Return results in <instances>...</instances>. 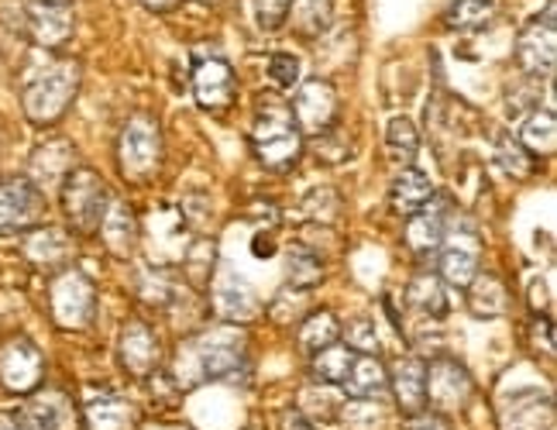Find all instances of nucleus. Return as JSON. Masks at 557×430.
Instances as JSON below:
<instances>
[{"label": "nucleus", "mask_w": 557, "mask_h": 430, "mask_svg": "<svg viewBox=\"0 0 557 430\" xmlns=\"http://www.w3.org/2000/svg\"><path fill=\"white\" fill-rule=\"evenodd\" d=\"M76 169V145L62 135L41 138L28 156V180L46 193L52 186H62V180Z\"/></svg>", "instance_id": "dca6fc26"}, {"label": "nucleus", "mask_w": 557, "mask_h": 430, "mask_svg": "<svg viewBox=\"0 0 557 430\" xmlns=\"http://www.w3.org/2000/svg\"><path fill=\"white\" fill-rule=\"evenodd\" d=\"M293 0H255V17H259L262 32H278L289 17Z\"/></svg>", "instance_id": "79ce46f5"}, {"label": "nucleus", "mask_w": 557, "mask_h": 430, "mask_svg": "<svg viewBox=\"0 0 557 430\" xmlns=\"http://www.w3.org/2000/svg\"><path fill=\"white\" fill-rule=\"evenodd\" d=\"M197 4H218V0H197Z\"/></svg>", "instance_id": "09e8293b"}, {"label": "nucleus", "mask_w": 557, "mask_h": 430, "mask_svg": "<svg viewBox=\"0 0 557 430\" xmlns=\"http://www.w3.org/2000/svg\"><path fill=\"white\" fill-rule=\"evenodd\" d=\"M471 393H475V382L458 358L437 355L434 361H426V410L444 417L465 410Z\"/></svg>", "instance_id": "9b49d317"}, {"label": "nucleus", "mask_w": 557, "mask_h": 430, "mask_svg": "<svg viewBox=\"0 0 557 430\" xmlns=\"http://www.w3.org/2000/svg\"><path fill=\"white\" fill-rule=\"evenodd\" d=\"M141 4L148 8V11H156V14H169V11H176L183 0H141Z\"/></svg>", "instance_id": "49530a36"}, {"label": "nucleus", "mask_w": 557, "mask_h": 430, "mask_svg": "<svg viewBox=\"0 0 557 430\" xmlns=\"http://www.w3.org/2000/svg\"><path fill=\"white\" fill-rule=\"evenodd\" d=\"M283 430H317V423L299 410V406H289V410H283Z\"/></svg>", "instance_id": "a18cd8bd"}, {"label": "nucleus", "mask_w": 557, "mask_h": 430, "mask_svg": "<svg viewBox=\"0 0 557 430\" xmlns=\"http://www.w3.org/2000/svg\"><path fill=\"white\" fill-rule=\"evenodd\" d=\"M385 152H389V159L399 165H413V159L420 152V132L410 118H393L385 124Z\"/></svg>", "instance_id": "e433bc0d"}, {"label": "nucleus", "mask_w": 557, "mask_h": 430, "mask_svg": "<svg viewBox=\"0 0 557 430\" xmlns=\"http://www.w3.org/2000/svg\"><path fill=\"white\" fill-rule=\"evenodd\" d=\"M21 255L28 258V262L38 269V272H62L70 269V258H73V238L70 231L62 228H32L25 231V238H21Z\"/></svg>", "instance_id": "f3484780"}, {"label": "nucleus", "mask_w": 557, "mask_h": 430, "mask_svg": "<svg viewBox=\"0 0 557 430\" xmlns=\"http://www.w3.org/2000/svg\"><path fill=\"white\" fill-rule=\"evenodd\" d=\"M111 200L114 197H111V189H107L103 176L90 165H76L59 186V207H62V213H66L70 228L76 234H83V238L97 234Z\"/></svg>", "instance_id": "39448f33"}, {"label": "nucleus", "mask_w": 557, "mask_h": 430, "mask_svg": "<svg viewBox=\"0 0 557 430\" xmlns=\"http://www.w3.org/2000/svg\"><path fill=\"white\" fill-rule=\"evenodd\" d=\"M269 103L259 107V114L251 121V152L265 169H289L304 156V135L289 114V103H278L272 97H265Z\"/></svg>", "instance_id": "7ed1b4c3"}, {"label": "nucleus", "mask_w": 557, "mask_h": 430, "mask_svg": "<svg viewBox=\"0 0 557 430\" xmlns=\"http://www.w3.org/2000/svg\"><path fill=\"white\" fill-rule=\"evenodd\" d=\"M138 293L148 307H156V310H165L169 304L176 299V283H173V275H169L165 269H145L141 272V283H138Z\"/></svg>", "instance_id": "4c0bfd02"}, {"label": "nucleus", "mask_w": 557, "mask_h": 430, "mask_svg": "<svg viewBox=\"0 0 557 430\" xmlns=\"http://www.w3.org/2000/svg\"><path fill=\"white\" fill-rule=\"evenodd\" d=\"M213 266H218V242L213 238H197L183 255V275L197 293L210 290Z\"/></svg>", "instance_id": "473e14b6"}, {"label": "nucleus", "mask_w": 557, "mask_h": 430, "mask_svg": "<svg viewBox=\"0 0 557 430\" xmlns=\"http://www.w3.org/2000/svg\"><path fill=\"white\" fill-rule=\"evenodd\" d=\"M46 382V355L32 337H11L0 348V385L14 396H32Z\"/></svg>", "instance_id": "f8f14e48"}, {"label": "nucleus", "mask_w": 557, "mask_h": 430, "mask_svg": "<svg viewBox=\"0 0 557 430\" xmlns=\"http://www.w3.org/2000/svg\"><path fill=\"white\" fill-rule=\"evenodd\" d=\"M87 430H135L138 427V410L121 396H97L83 410Z\"/></svg>", "instance_id": "bb28decb"}, {"label": "nucleus", "mask_w": 557, "mask_h": 430, "mask_svg": "<svg viewBox=\"0 0 557 430\" xmlns=\"http://www.w3.org/2000/svg\"><path fill=\"white\" fill-rule=\"evenodd\" d=\"M248 430H262V427H259V423H251V427H248Z\"/></svg>", "instance_id": "8fccbe9b"}, {"label": "nucleus", "mask_w": 557, "mask_h": 430, "mask_svg": "<svg viewBox=\"0 0 557 430\" xmlns=\"http://www.w3.org/2000/svg\"><path fill=\"white\" fill-rule=\"evenodd\" d=\"M313 156H317L320 162H327V165H341V162H348V159H351V142H348V135L334 124L331 132H324V135H317V138H313Z\"/></svg>", "instance_id": "58836bf2"}, {"label": "nucleus", "mask_w": 557, "mask_h": 430, "mask_svg": "<svg viewBox=\"0 0 557 430\" xmlns=\"http://www.w3.org/2000/svg\"><path fill=\"white\" fill-rule=\"evenodd\" d=\"M437 255H441V279H444V283L458 286V290H468L471 279L479 275V262H482L479 228L471 224L468 218H461L458 210H451Z\"/></svg>", "instance_id": "0eeeda50"}, {"label": "nucleus", "mask_w": 557, "mask_h": 430, "mask_svg": "<svg viewBox=\"0 0 557 430\" xmlns=\"http://www.w3.org/2000/svg\"><path fill=\"white\" fill-rule=\"evenodd\" d=\"M520 73L533 79H550L554 76V59H557V21H554V0L544 14L530 17L517 35V49H512Z\"/></svg>", "instance_id": "6e6552de"}, {"label": "nucleus", "mask_w": 557, "mask_h": 430, "mask_svg": "<svg viewBox=\"0 0 557 430\" xmlns=\"http://www.w3.org/2000/svg\"><path fill=\"white\" fill-rule=\"evenodd\" d=\"M180 352V376H173L176 385L189 390L197 382H234L238 376H248V341L234 324H221L213 331H203L189 337Z\"/></svg>", "instance_id": "f257e3e1"}, {"label": "nucleus", "mask_w": 557, "mask_h": 430, "mask_svg": "<svg viewBox=\"0 0 557 430\" xmlns=\"http://www.w3.org/2000/svg\"><path fill=\"white\" fill-rule=\"evenodd\" d=\"M451 200L447 197H434L420 213L406 218V245L417 258H431L441 251L444 231H447V218H451Z\"/></svg>", "instance_id": "a211bd4d"}, {"label": "nucleus", "mask_w": 557, "mask_h": 430, "mask_svg": "<svg viewBox=\"0 0 557 430\" xmlns=\"http://www.w3.org/2000/svg\"><path fill=\"white\" fill-rule=\"evenodd\" d=\"M345 334V344L355 355H379V331H375V320L369 317H355L348 320V328L341 331Z\"/></svg>", "instance_id": "ea45409f"}, {"label": "nucleus", "mask_w": 557, "mask_h": 430, "mask_svg": "<svg viewBox=\"0 0 557 430\" xmlns=\"http://www.w3.org/2000/svg\"><path fill=\"white\" fill-rule=\"evenodd\" d=\"M213 307H218V317L224 320V324H248V320L262 310L255 290L234 272L221 275L218 290H213Z\"/></svg>", "instance_id": "4be33fe9"}, {"label": "nucleus", "mask_w": 557, "mask_h": 430, "mask_svg": "<svg viewBox=\"0 0 557 430\" xmlns=\"http://www.w3.org/2000/svg\"><path fill=\"white\" fill-rule=\"evenodd\" d=\"M351 361H355V352L348 348L345 341H334L327 348H320L310 361V376L313 382H324V385H341L351 372Z\"/></svg>", "instance_id": "2f4dec72"}, {"label": "nucleus", "mask_w": 557, "mask_h": 430, "mask_svg": "<svg viewBox=\"0 0 557 430\" xmlns=\"http://www.w3.org/2000/svg\"><path fill=\"white\" fill-rule=\"evenodd\" d=\"M289 114H293L304 138H317V135L331 132L341 118V100H337L334 83L324 76H313L307 83H299L296 97L289 100Z\"/></svg>", "instance_id": "1a4fd4ad"}, {"label": "nucleus", "mask_w": 557, "mask_h": 430, "mask_svg": "<svg viewBox=\"0 0 557 430\" xmlns=\"http://www.w3.org/2000/svg\"><path fill=\"white\" fill-rule=\"evenodd\" d=\"M97 234H100L107 251H111L114 258H121V262H127V258L138 251V238H141V224H138L135 207L124 204V200H111Z\"/></svg>", "instance_id": "6ab92c4d"}, {"label": "nucleus", "mask_w": 557, "mask_h": 430, "mask_svg": "<svg viewBox=\"0 0 557 430\" xmlns=\"http://www.w3.org/2000/svg\"><path fill=\"white\" fill-rule=\"evenodd\" d=\"M83 70L76 59H55L49 66L35 70L21 86V107L35 127H52L79 94Z\"/></svg>", "instance_id": "f03ea898"}, {"label": "nucleus", "mask_w": 557, "mask_h": 430, "mask_svg": "<svg viewBox=\"0 0 557 430\" xmlns=\"http://www.w3.org/2000/svg\"><path fill=\"white\" fill-rule=\"evenodd\" d=\"M496 162L503 165L506 176H512L517 183H527L533 172H537V165H541V159L530 156L527 148L517 142V135H509V132H503L496 138Z\"/></svg>", "instance_id": "c9c22d12"}, {"label": "nucleus", "mask_w": 557, "mask_h": 430, "mask_svg": "<svg viewBox=\"0 0 557 430\" xmlns=\"http://www.w3.org/2000/svg\"><path fill=\"white\" fill-rule=\"evenodd\" d=\"M25 430H76V410L62 393H41L17 414Z\"/></svg>", "instance_id": "b1692460"}, {"label": "nucleus", "mask_w": 557, "mask_h": 430, "mask_svg": "<svg viewBox=\"0 0 557 430\" xmlns=\"http://www.w3.org/2000/svg\"><path fill=\"white\" fill-rule=\"evenodd\" d=\"M496 14H499V0H451L444 8V25L465 35H475L485 32L496 21Z\"/></svg>", "instance_id": "cd10ccee"}, {"label": "nucleus", "mask_w": 557, "mask_h": 430, "mask_svg": "<svg viewBox=\"0 0 557 430\" xmlns=\"http://www.w3.org/2000/svg\"><path fill=\"white\" fill-rule=\"evenodd\" d=\"M46 218V193H41L28 176L0 180V238L25 234Z\"/></svg>", "instance_id": "9d476101"}, {"label": "nucleus", "mask_w": 557, "mask_h": 430, "mask_svg": "<svg viewBox=\"0 0 557 430\" xmlns=\"http://www.w3.org/2000/svg\"><path fill=\"white\" fill-rule=\"evenodd\" d=\"M117 358L124 365L127 376L135 379H148L152 372H159L162 365V341L156 334L152 324H145V320H127L121 328V337H117Z\"/></svg>", "instance_id": "4468645a"}, {"label": "nucleus", "mask_w": 557, "mask_h": 430, "mask_svg": "<svg viewBox=\"0 0 557 430\" xmlns=\"http://www.w3.org/2000/svg\"><path fill=\"white\" fill-rule=\"evenodd\" d=\"M434 197H437L434 180L417 165H406L389 183V207H393V213H399V218H413V213H420Z\"/></svg>", "instance_id": "5701e85b"}, {"label": "nucleus", "mask_w": 557, "mask_h": 430, "mask_svg": "<svg viewBox=\"0 0 557 430\" xmlns=\"http://www.w3.org/2000/svg\"><path fill=\"white\" fill-rule=\"evenodd\" d=\"M299 210H307V218H313V221H327L331 224L337 218V210H341V197L327 186L324 189H310Z\"/></svg>", "instance_id": "a19ab883"}, {"label": "nucleus", "mask_w": 557, "mask_h": 430, "mask_svg": "<svg viewBox=\"0 0 557 430\" xmlns=\"http://www.w3.org/2000/svg\"><path fill=\"white\" fill-rule=\"evenodd\" d=\"M331 17H334V0H293L286 21H293V32L299 38L310 41L331 28Z\"/></svg>", "instance_id": "7c9ffc66"}, {"label": "nucleus", "mask_w": 557, "mask_h": 430, "mask_svg": "<svg viewBox=\"0 0 557 430\" xmlns=\"http://www.w3.org/2000/svg\"><path fill=\"white\" fill-rule=\"evenodd\" d=\"M503 430H550L554 427V406L550 396H541L537 390H520L506 396L499 406Z\"/></svg>", "instance_id": "aec40b11"}, {"label": "nucleus", "mask_w": 557, "mask_h": 430, "mask_svg": "<svg viewBox=\"0 0 557 430\" xmlns=\"http://www.w3.org/2000/svg\"><path fill=\"white\" fill-rule=\"evenodd\" d=\"M193 97L203 111H227L238 97V76H234L231 62L221 56L197 59L193 66Z\"/></svg>", "instance_id": "2eb2a0df"}, {"label": "nucleus", "mask_w": 557, "mask_h": 430, "mask_svg": "<svg viewBox=\"0 0 557 430\" xmlns=\"http://www.w3.org/2000/svg\"><path fill=\"white\" fill-rule=\"evenodd\" d=\"M165 162V142H162V127L152 114H132L121 127L117 138V169L127 183L148 186Z\"/></svg>", "instance_id": "20e7f679"}, {"label": "nucleus", "mask_w": 557, "mask_h": 430, "mask_svg": "<svg viewBox=\"0 0 557 430\" xmlns=\"http://www.w3.org/2000/svg\"><path fill=\"white\" fill-rule=\"evenodd\" d=\"M517 142L527 148L530 156H554V148H557V121H554V111L550 107H533V111L523 118V127H520V135Z\"/></svg>", "instance_id": "c756f323"}, {"label": "nucleus", "mask_w": 557, "mask_h": 430, "mask_svg": "<svg viewBox=\"0 0 557 430\" xmlns=\"http://www.w3.org/2000/svg\"><path fill=\"white\" fill-rule=\"evenodd\" d=\"M410 430H451V420H447L444 414L423 410V414L410 417Z\"/></svg>", "instance_id": "c03bdc74"}, {"label": "nucleus", "mask_w": 557, "mask_h": 430, "mask_svg": "<svg viewBox=\"0 0 557 430\" xmlns=\"http://www.w3.org/2000/svg\"><path fill=\"white\" fill-rule=\"evenodd\" d=\"M406 299H410L413 310H420L431 320L447 317V293H444V279L437 272H426V269L417 272L410 279V286H406Z\"/></svg>", "instance_id": "c85d7f7f"}, {"label": "nucleus", "mask_w": 557, "mask_h": 430, "mask_svg": "<svg viewBox=\"0 0 557 430\" xmlns=\"http://www.w3.org/2000/svg\"><path fill=\"white\" fill-rule=\"evenodd\" d=\"M286 279L293 290H313L320 279H324V258L307 245H289L286 251Z\"/></svg>", "instance_id": "f704fd0d"}, {"label": "nucleus", "mask_w": 557, "mask_h": 430, "mask_svg": "<svg viewBox=\"0 0 557 430\" xmlns=\"http://www.w3.org/2000/svg\"><path fill=\"white\" fill-rule=\"evenodd\" d=\"M25 32L38 49H46V52L62 49L76 32L73 0H28Z\"/></svg>", "instance_id": "ddd939ff"}, {"label": "nucleus", "mask_w": 557, "mask_h": 430, "mask_svg": "<svg viewBox=\"0 0 557 430\" xmlns=\"http://www.w3.org/2000/svg\"><path fill=\"white\" fill-rule=\"evenodd\" d=\"M49 310L55 328L62 331H87L97 314V286L87 272L79 269H62L52 275L49 286Z\"/></svg>", "instance_id": "423d86ee"}, {"label": "nucleus", "mask_w": 557, "mask_h": 430, "mask_svg": "<svg viewBox=\"0 0 557 430\" xmlns=\"http://www.w3.org/2000/svg\"><path fill=\"white\" fill-rule=\"evenodd\" d=\"M389 393L403 417H417L426 410V361L423 358H399L389 372Z\"/></svg>", "instance_id": "412c9836"}, {"label": "nucleus", "mask_w": 557, "mask_h": 430, "mask_svg": "<svg viewBox=\"0 0 557 430\" xmlns=\"http://www.w3.org/2000/svg\"><path fill=\"white\" fill-rule=\"evenodd\" d=\"M468 310L475 314L479 320H496L509 314V290L499 275L492 272H479L475 279L468 283Z\"/></svg>", "instance_id": "a878e982"}, {"label": "nucleus", "mask_w": 557, "mask_h": 430, "mask_svg": "<svg viewBox=\"0 0 557 430\" xmlns=\"http://www.w3.org/2000/svg\"><path fill=\"white\" fill-rule=\"evenodd\" d=\"M299 348L307 355H317L320 348H327V344L341 341V320L331 314V310H313L304 317V324H299Z\"/></svg>", "instance_id": "72a5a7b5"}, {"label": "nucleus", "mask_w": 557, "mask_h": 430, "mask_svg": "<svg viewBox=\"0 0 557 430\" xmlns=\"http://www.w3.org/2000/svg\"><path fill=\"white\" fill-rule=\"evenodd\" d=\"M269 79L275 86H283V90H289V86L299 83V59L289 56V52H275L269 59Z\"/></svg>", "instance_id": "37998d69"}, {"label": "nucleus", "mask_w": 557, "mask_h": 430, "mask_svg": "<svg viewBox=\"0 0 557 430\" xmlns=\"http://www.w3.org/2000/svg\"><path fill=\"white\" fill-rule=\"evenodd\" d=\"M0 430H25V427H21V420H17V417L0 414Z\"/></svg>", "instance_id": "de8ad7c7"}, {"label": "nucleus", "mask_w": 557, "mask_h": 430, "mask_svg": "<svg viewBox=\"0 0 557 430\" xmlns=\"http://www.w3.org/2000/svg\"><path fill=\"white\" fill-rule=\"evenodd\" d=\"M355 400H382L389 393V369L379 355H355L348 379L341 382Z\"/></svg>", "instance_id": "393cba45"}]
</instances>
